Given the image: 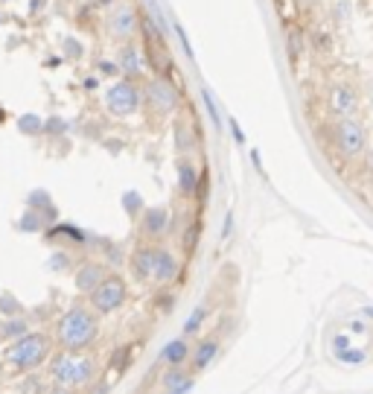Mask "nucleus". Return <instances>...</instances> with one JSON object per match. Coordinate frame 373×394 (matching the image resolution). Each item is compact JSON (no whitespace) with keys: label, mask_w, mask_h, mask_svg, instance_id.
Wrapping results in <instances>:
<instances>
[{"label":"nucleus","mask_w":373,"mask_h":394,"mask_svg":"<svg viewBox=\"0 0 373 394\" xmlns=\"http://www.w3.org/2000/svg\"><path fill=\"white\" fill-rule=\"evenodd\" d=\"M126 207H129V210H137V214H140V204H137L135 193H129V196H126Z\"/></svg>","instance_id":"28"},{"label":"nucleus","mask_w":373,"mask_h":394,"mask_svg":"<svg viewBox=\"0 0 373 394\" xmlns=\"http://www.w3.org/2000/svg\"><path fill=\"white\" fill-rule=\"evenodd\" d=\"M330 108H332V114H338V117H350V114L359 108V94H356L350 85H335V88L330 90Z\"/></svg>","instance_id":"14"},{"label":"nucleus","mask_w":373,"mask_h":394,"mask_svg":"<svg viewBox=\"0 0 373 394\" xmlns=\"http://www.w3.org/2000/svg\"><path fill=\"white\" fill-rule=\"evenodd\" d=\"M335 146L345 158H359L367 149V132L356 117H341V123L335 126Z\"/></svg>","instance_id":"9"},{"label":"nucleus","mask_w":373,"mask_h":394,"mask_svg":"<svg viewBox=\"0 0 373 394\" xmlns=\"http://www.w3.org/2000/svg\"><path fill=\"white\" fill-rule=\"evenodd\" d=\"M108 278V271H105V266L103 263H97V260H85L79 269H76V289L82 292V295H90L93 289H97L103 281Z\"/></svg>","instance_id":"12"},{"label":"nucleus","mask_w":373,"mask_h":394,"mask_svg":"<svg viewBox=\"0 0 373 394\" xmlns=\"http://www.w3.org/2000/svg\"><path fill=\"white\" fill-rule=\"evenodd\" d=\"M38 204H44V207L50 204V196H44L41 190H36L33 196H29V207H38Z\"/></svg>","instance_id":"24"},{"label":"nucleus","mask_w":373,"mask_h":394,"mask_svg":"<svg viewBox=\"0 0 373 394\" xmlns=\"http://www.w3.org/2000/svg\"><path fill=\"white\" fill-rule=\"evenodd\" d=\"M204 318H207V307H196V310L190 313V318L184 321V336H186V339L196 336V333L201 330V324H204Z\"/></svg>","instance_id":"19"},{"label":"nucleus","mask_w":373,"mask_h":394,"mask_svg":"<svg viewBox=\"0 0 373 394\" xmlns=\"http://www.w3.org/2000/svg\"><path fill=\"white\" fill-rule=\"evenodd\" d=\"M105 29L108 36L117 41V44H126V41H135L137 33H140V18H137V9L126 0L111 6L108 18H105Z\"/></svg>","instance_id":"7"},{"label":"nucleus","mask_w":373,"mask_h":394,"mask_svg":"<svg viewBox=\"0 0 373 394\" xmlns=\"http://www.w3.org/2000/svg\"><path fill=\"white\" fill-rule=\"evenodd\" d=\"M169 225H172V214H169L167 207H149L146 214L140 217V234L146 239H161V237H167Z\"/></svg>","instance_id":"11"},{"label":"nucleus","mask_w":373,"mask_h":394,"mask_svg":"<svg viewBox=\"0 0 373 394\" xmlns=\"http://www.w3.org/2000/svg\"><path fill=\"white\" fill-rule=\"evenodd\" d=\"M196 374V371H193ZM190 371H184V366H172L161 374V388L169 391V394H186L196 388V380H193Z\"/></svg>","instance_id":"13"},{"label":"nucleus","mask_w":373,"mask_h":394,"mask_svg":"<svg viewBox=\"0 0 373 394\" xmlns=\"http://www.w3.org/2000/svg\"><path fill=\"white\" fill-rule=\"evenodd\" d=\"M364 316H370V318H373V307H367V310H364Z\"/></svg>","instance_id":"32"},{"label":"nucleus","mask_w":373,"mask_h":394,"mask_svg":"<svg viewBox=\"0 0 373 394\" xmlns=\"http://www.w3.org/2000/svg\"><path fill=\"white\" fill-rule=\"evenodd\" d=\"M364 356H367L364 351H350V348L338 353V359H341V362H350V366H359V362H364Z\"/></svg>","instance_id":"22"},{"label":"nucleus","mask_w":373,"mask_h":394,"mask_svg":"<svg viewBox=\"0 0 373 394\" xmlns=\"http://www.w3.org/2000/svg\"><path fill=\"white\" fill-rule=\"evenodd\" d=\"M143 105L152 117H169L181 105V90L169 76H152L143 82Z\"/></svg>","instance_id":"5"},{"label":"nucleus","mask_w":373,"mask_h":394,"mask_svg":"<svg viewBox=\"0 0 373 394\" xmlns=\"http://www.w3.org/2000/svg\"><path fill=\"white\" fill-rule=\"evenodd\" d=\"M204 108H207V114H210V123L213 126H222V117H219V108H216V100H213V94L210 90H204Z\"/></svg>","instance_id":"21"},{"label":"nucleus","mask_w":373,"mask_h":394,"mask_svg":"<svg viewBox=\"0 0 373 394\" xmlns=\"http://www.w3.org/2000/svg\"><path fill=\"white\" fill-rule=\"evenodd\" d=\"M103 103H105V111L111 117H129V114H135L140 108L143 90H137L135 79H120V82H114L105 90V100Z\"/></svg>","instance_id":"6"},{"label":"nucleus","mask_w":373,"mask_h":394,"mask_svg":"<svg viewBox=\"0 0 373 394\" xmlns=\"http://www.w3.org/2000/svg\"><path fill=\"white\" fill-rule=\"evenodd\" d=\"M47 385L44 383H38V377H26L21 385H18V391H44Z\"/></svg>","instance_id":"23"},{"label":"nucleus","mask_w":373,"mask_h":394,"mask_svg":"<svg viewBox=\"0 0 373 394\" xmlns=\"http://www.w3.org/2000/svg\"><path fill=\"white\" fill-rule=\"evenodd\" d=\"M190 356H193V348H190V342H186V336L172 339V342H167V345L161 348V362H164L167 368H172V366H186V362H190Z\"/></svg>","instance_id":"15"},{"label":"nucleus","mask_w":373,"mask_h":394,"mask_svg":"<svg viewBox=\"0 0 373 394\" xmlns=\"http://www.w3.org/2000/svg\"><path fill=\"white\" fill-rule=\"evenodd\" d=\"M350 330H353V333H367V324H364V321H353Z\"/></svg>","instance_id":"29"},{"label":"nucleus","mask_w":373,"mask_h":394,"mask_svg":"<svg viewBox=\"0 0 373 394\" xmlns=\"http://www.w3.org/2000/svg\"><path fill=\"white\" fill-rule=\"evenodd\" d=\"M231 132H233L236 143H245V135H242V129H239V123H236V120H231Z\"/></svg>","instance_id":"27"},{"label":"nucleus","mask_w":373,"mask_h":394,"mask_svg":"<svg viewBox=\"0 0 373 394\" xmlns=\"http://www.w3.org/2000/svg\"><path fill=\"white\" fill-rule=\"evenodd\" d=\"M23 333H29L23 318H9V321H0V339H21Z\"/></svg>","instance_id":"18"},{"label":"nucleus","mask_w":373,"mask_h":394,"mask_svg":"<svg viewBox=\"0 0 373 394\" xmlns=\"http://www.w3.org/2000/svg\"><path fill=\"white\" fill-rule=\"evenodd\" d=\"M231 228H233V214H228V219H225V231H222V237H228V234H231Z\"/></svg>","instance_id":"30"},{"label":"nucleus","mask_w":373,"mask_h":394,"mask_svg":"<svg viewBox=\"0 0 373 394\" xmlns=\"http://www.w3.org/2000/svg\"><path fill=\"white\" fill-rule=\"evenodd\" d=\"M175 146H178V152H190V149L196 146V140H193V132L186 129L184 123H178V126H175Z\"/></svg>","instance_id":"20"},{"label":"nucleus","mask_w":373,"mask_h":394,"mask_svg":"<svg viewBox=\"0 0 373 394\" xmlns=\"http://www.w3.org/2000/svg\"><path fill=\"white\" fill-rule=\"evenodd\" d=\"M68 263H73L70 254H56L53 257V269H68Z\"/></svg>","instance_id":"25"},{"label":"nucleus","mask_w":373,"mask_h":394,"mask_svg":"<svg viewBox=\"0 0 373 394\" xmlns=\"http://www.w3.org/2000/svg\"><path fill=\"white\" fill-rule=\"evenodd\" d=\"M53 342L56 339H50L47 333H23L21 339H12V345L4 353L6 368L15 374H26V371L41 368L53 356Z\"/></svg>","instance_id":"4"},{"label":"nucleus","mask_w":373,"mask_h":394,"mask_svg":"<svg viewBox=\"0 0 373 394\" xmlns=\"http://www.w3.org/2000/svg\"><path fill=\"white\" fill-rule=\"evenodd\" d=\"M132 271L137 281L169 286L178 278V260L169 249L158 246V242H143L132 254Z\"/></svg>","instance_id":"3"},{"label":"nucleus","mask_w":373,"mask_h":394,"mask_svg":"<svg viewBox=\"0 0 373 394\" xmlns=\"http://www.w3.org/2000/svg\"><path fill=\"white\" fill-rule=\"evenodd\" d=\"M97 310L85 307V304H73L70 310H65L58 316L56 327H53V339L61 351H88L93 342L100 339V321H97Z\"/></svg>","instance_id":"2"},{"label":"nucleus","mask_w":373,"mask_h":394,"mask_svg":"<svg viewBox=\"0 0 373 394\" xmlns=\"http://www.w3.org/2000/svg\"><path fill=\"white\" fill-rule=\"evenodd\" d=\"M36 123H38L36 117H26V120H21V129H26V132H38L41 126H36Z\"/></svg>","instance_id":"26"},{"label":"nucleus","mask_w":373,"mask_h":394,"mask_svg":"<svg viewBox=\"0 0 373 394\" xmlns=\"http://www.w3.org/2000/svg\"><path fill=\"white\" fill-rule=\"evenodd\" d=\"M178 190L184 196H193L199 190V170H196V164H190V161L178 164Z\"/></svg>","instance_id":"17"},{"label":"nucleus","mask_w":373,"mask_h":394,"mask_svg":"<svg viewBox=\"0 0 373 394\" xmlns=\"http://www.w3.org/2000/svg\"><path fill=\"white\" fill-rule=\"evenodd\" d=\"M100 374V362L85 351H58L50 356V388L53 391H79L88 388Z\"/></svg>","instance_id":"1"},{"label":"nucleus","mask_w":373,"mask_h":394,"mask_svg":"<svg viewBox=\"0 0 373 394\" xmlns=\"http://www.w3.org/2000/svg\"><path fill=\"white\" fill-rule=\"evenodd\" d=\"M367 164H370V170H373V146H370V152H367Z\"/></svg>","instance_id":"31"},{"label":"nucleus","mask_w":373,"mask_h":394,"mask_svg":"<svg viewBox=\"0 0 373 394\" xmlns=\"http://www.w3.org/2000/svg\"><path fill=\"white\" fill-rule=\"evenodd\" d=\"M117 71L126 79L146 76V53H143V47L135 44V41L120 44V50H117Z\"/></svg>","instance_id":"10"},{"label":"nucleus","mask_w":373,"mask_h":394,"mask_svg":"<svg viewBox=\"0 0 373 394\" xmlns=\"http://www.w3.org/2000/svg\"><path fill=\"white\" fill-rule=\"evenodd\" d=\"M216 353H219V342H216V339H201V342L193 348L190 368H193L196 374H201L204 368H210V362L216 359Z\"/></svg>","instance_id":"16"},{"label":"nucleus","mask_w":373,"mask_h":394,"mask_svg":"<svg viewBox=\"0 0 373 394\" xmlns=\"http://www.w3.org/2000/svg\"><path fill=\"white\" fill-rule=\"evenodd\" d=\"M129 298V286L120 275H108L97 289L90 292V307L97 310L100 316H108V313H117Z\"/></svg>","instance_id":"8"}]
</instances>
